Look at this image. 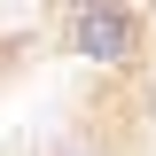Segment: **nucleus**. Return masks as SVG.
I'll use <instances>...</instances> for the list:
<instances>
[{
  "instance_id": "1",
  "label": "nucleus",
  "mask_w": 156,
  "mask_h": 156,
  "mask_svg": "<svg viewBox=\"0 0 156 156\" xmlns=\"http://www.w3.org/2000/svg\"><path fill=\"white\" fill-rule=\"evenodd\" d=\"M62 55L86 70H133L148 55V8L140 0H78L62 8Z\"/></svg>"
},
{
  "instance_id": "2",
  "label": "nucleus",
  "mask_w": 156,
  "mask_h": 156,
  "mask_svg": "<svg viewBox=\"0 0 156 156\" xmlns=\"http://www.w3.org/2000/svg\"><path fill=\"white\" fill-rule=\"evenodd\" d=\"M55 156H101V148H55Z\"/></svg>"
},
{
  "instance_id": "3",
  "label": "nucleus",
  "mask_w": 156,
  "mask_h": 156,
  "mask_svg": "<svg viewBox=\"0 0 156 156\" xmlns=\"http://www.w3.org/2000/svg\"><path fill=\"white\" fill-rule=\"evenodd\" d=\"M62 8H78V0H62Z\"/></svg>"
}]
</instances>
